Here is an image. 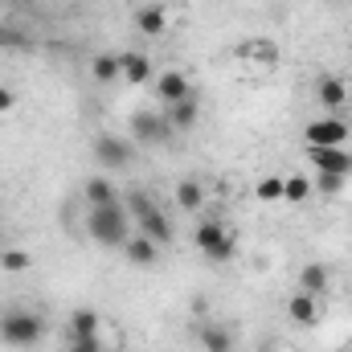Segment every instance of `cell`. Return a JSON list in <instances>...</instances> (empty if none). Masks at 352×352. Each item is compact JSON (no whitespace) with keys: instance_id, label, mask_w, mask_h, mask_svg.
Wrapping results in <instances>:
<instances>
[{"instance_id":"1","label":"cell","mask_w":352,"mask_h":352,"mask_svg":"<svg viewBox=\"0 0 352 352\" xmlns=\"http://www.w3.org/2000/svg\"><path fill=\"white\" fill-rule=\"evenodd\" d=\"M87 234L98 246H111V250H123L127 238H131V213L123 201L115 205H90L87 209Z\"/></svg>"},{"instance_id":"2","label":"cell","mask_w":352,"mask_h":352,"mask_svg":"<svg viewBox=\"0 0 352 352\" xmlns=\"http://www.w3.org/2000/svg\"><path fill=\"white\" fill-rule=\"evenodd\" d=\"M123 205H127V213H131V221H135V234L152 238L156 246L173 242V221L164 217V209H160V205H156L148 192H131Z\"/></svg>"},{"instance_id":"3","label":"cell","mask_w":352,"mask_h":352,"mask_svg":"<svg viewBox=\"0 0 352 352\" xmlns=\"http://www.w3.org/2000/svg\"><path fill=\"white\" fill-rule=\"evenodd\" d=\"M192 246L201 250V258H209V263H230L234 254H238V234L226 226V221H217V217H205L201 226H197V234H192Z\"/></svg>"},{"instance_id":"4","label":"cell","mask_w":352,"mask_h":352,"mask_svg":"<svg viewBox=\"0 0 352 352\" xmlns=\"http://www.w3.org/2000/svg\"><path fill=\"white\" fill-rule=\"evenodd\" d=\"M0 340L8 349H33L41 340V316L25 311V307H8L0 316Z\"/></svg>"},{"instance_id":"5","label":"cell","mask_w":352,"mask_h":352,"mask_svg":"<svg viewBox=\"0 0 352 352\" xmlns=\"http://www.w3.org/2000/svg\"><path fill=\"white\" fill-rule=\"evenodd\" d=\"M352 127L340 115H320L303 123V148H349Z\"/></svg>"},{"instance_id":"6","label":"cell","mask_w":352,"mask_h":352,"mask_svg":"<svg viewBox=\"0 0 352 352\" xmlns=\"http://www.w3.org/2000/svg\"><path fill=\"white\" fill-rule=\"evenodd\" d=\"M94 160H98V168L102 173H127L131 164H135V144L131 140H123V135H98L94 140Z\"/></svg>"},{"instance_id":"7","label":"cell","mask_w":352,"mask_h":352,"mask_svg":"<svg viewBox=\"0 0 352 352\" xmlns=\"http://www.w3.org/2000/svg\"><path fill=\"white\" fill-rule=\"evenodd\" d=\"M168 135H173V127H168L164 111H135V115H131V144L156 148V144H164Z\"/></svg>"},{"instance_id":"8","label":"cell","mask_w":352,"mask_h":352,"mask_svg":"<svg viewBox=\"0 0 352 352\" xmlns=\"http://www.w3.org/2000/svg\"><path fill=\"white\" fill-rule=\"evenodd\" d=\"M307 164L324 176H352L349 148H307Z\"/></svg>"},{"instance_id":"9","label":"cell","mask_w":352,"mask_h":352,"mask_svg":"<svg viewBox=\"0 0 352 352\" xmlns=\"http://www.w3.org/2000/svg\"><path fill=\"white\" fill-rule=\"evenodd\" d=\"M168 25H173V12L164 8V0H148V4H140V12H135V29H140L144 37H164Z\"/></svg>"},{"instance_id":"10","label":"cell","mask_w":352,"mask_h":352,"mask_svg":"<svg viewBox=\"0 0 352 352\" xmlns=\"http://www.w3.org/2000/svg\"><path fill=\"white\" fill-rule=\"evenodd\" d=\"M287 316H291V324H299V328H316V324H320V316H324V307H320V295L295 291V295L287 299Z\"/></svg>"},{"instance_id":"11","label":"cell","mask_w":352,"mask_h":352,"mask_svg":"<svg viewBox=\"0 0 352 352\" xmlns=\"http://www.w3.org/2000/svg\"><path fill=\"white\" fill-rule=\"evenodd\" d=\"M316 102L324 111H344L349 107V82L336 78V74H320L316 78Z\"/></svg>"},{"instance_id":"12","label":"cell","mask_w":352,"mask_h":352,"mask_svg":"<svg viewBox=\"0 0 352 352\" xmlns=\"http://www.w3.org/2000/svg\"><path fill=\"white\" fill-rule=\"evenodd\" d=\"M156 98L164 102V107H173V102H180V98H188L192 94V87H188V74L184 70H164V74H156Z\"/></svg>"},{"instance_id":"13","label":"cell","mask_w":352,"mask_h":352,"mask_svg":"<svg viewBox=\"0 0 352 352\" xmlns=\"http://www.w3.org/2000/svg\"><path fill=\"white\" fill-rule=\"evenodd\" d=\"M119 66H123V82H131V87L156 82V66H152V58H148V54H140V50L123 54V58H119Z\"/></svg>"},{"instance_id":"14","label":"cell","mask_w":352,"mask_h":352,"mask_svg":"<svg viewBox=\"0 0 352 352\" xmlns=\"http://www.w3.org/2000/svg\"><path fill=\"white\" fill-rule=\"evenodd\" d=\"M173 201H176V209H184V213H201V209H205V184H201L197 176L176 180Z\"/></svg>"},{"instance_id":"15","label":"cell","mask_w":352,"mask_h":352,"mask_svg":"<svg viewBox=\"0 0 352 352\" xmlns=\"http://www.w3.org/2000/svg\"><path fill=\"white\" fill-rule=\"evenodd\" d=\"M164 119H168L173 131H188V127H197V119H201V102H197V94H188V98H180V102H173V107H164Z\"/></svg>"},{"instance_id":"16","label":"cell","mask_w":352,"mask_h":352,"mask_svg":"<svg viewBox=\"0 0 352 352\" xmlns=\"http://www.w3.org/2000/svg\"><path fill=\"white\" fill-rule=\"evenodd\" d=\"M123 254H127L131 266H156L160 263V246H156L152 238H144V234H131L127 246H123Z\"/></svg>"},{"instance_id":"17","label":"cell","mask_w":352,"mask_h":352,"mask_svg":"<svg viewBox=\"0 0 352 352\" xmlns=\"http://www.w3.org/2000/svg\"><path fill=\"white\" fill-rule=\"evenodd\" d=\"M311 176L307 173H283V205H303L311 201Z\"/></svg>"},{"instance_id":"18","label":"cell","mask_w":352,"mask_h":352,"mask_svg":"<svg viewBox=\"0 0 352 352\" xmlns=\"http://www.w3.org/2000/svg\"><path fill=\"white\" fill-rule=\"evenodd\" d=\"M201 352H234L238 344H234V332L226 328V324H205L201 328Z\"/></svg>"},{"instance_id":"19","label":"cell","mask_w":352,"mask_h":352,"mask_svg":"<svg viewBox=\"0 0 352 352\" xmlns=\"http://www.w3.org/2000/svg\"><path fill=\"white\" fill-rule=\"evenodd\" d=\"M90 78H94L98 87H111V82H119V78H123V66H119V58H115V54H94V58H90Z\"/></svg>"},{"instance_id":"20","label":"cell","mask_w":352,"mask_h":352,"mask_svg":"<svg viewBox=\"0 0 352 352\" xmlns=\"http://www.w3.org/2000/svg\"><path fill=\"white\" fill-rule=\"evenodd\" d=\"M82 197H87V205H115L119 188H115L111 176H90L87 184H82Z\"/></svg>"},{"instance_id":"21","label":"cell","mask_w":352,"mask_h":352,"mask_svg":"<svg viewBox=\"0 0 352 352\" xmlns=\"http://www.w3.org/2000/svg\"><path fill=\"white\" fill-rule=\"evenodd\" d=\"M238 58L242 62H258L263 70H274L278 66V50L270 41H246V45H238Z\"/></svg>"},{"instance_id":"22","label":"cell","mask_w":352,"mask_h":352,"mask_svg":"<svg viewBox=\"0 0 352 352\" xmlns=\"http://www.w3.org/2000/svg\"><path fill=\"white\" fill-rule=\"evenodd\" d=\"M328 283H332V274H328L324 263H307L299 270V291H307V295H324Z\"/></svg>"},{"instance_id":"23","label":"cell","mask_w":352,"mask_h":352,"mask_svg":"<svg viewBox=\"0 0 352 352\" xmlns=\"http://www.w3.org/2000/svg\"><path fill=\"white\" fill-rule=\"evenodd\" d=\"M70 336H98V311L94 307H78L70 316Z\"/></svg>"},{"instance_id":"24","label":"cell","mask_w":352,"mask_h":352,"mask_svg":"<svg viewBox=\"0 0 352 352\" xmlns=\"http://www.w3.org/2000/svg\"><path fill=\"white\" fill-rule=\"evenodd\" d=\"M254 197H258L263 205H283V176H263V180L254 184Z\"/></svg>"},{"instance_id":"25","label":"cell","mask_w":352,"mask_h":352,"mask_svg":"<svg viewBox=\"0 0 352 352\" xmlns=\"http://www.w3.org/2000/svg\"><path fill=\"white\" fill-rule=\"evenodd\" d=\"M0 50H16V54H25V50H29V33L16 29V25H0Z\"/></svg>"},{"instance_id":"26","label":"cell","mask_w":352,"mask_h":352,"mask_svg":"<svg viewBox=\"0 0 352 352\" xmlns=\"http://www.w3.org/2000/svg\"><path fill=\"white\" fill-rule=\"evenodd\" d=\"M344 184H349V176H324V173L311 176V188H316V192H324V197H336V192H344Z\"/></svg>"},{"instance_id":"27","label":"cell","mask_w":352,"mask_h":352,"mask_svg":"<svg viewBox=\"0 0 352 352\" xmlns=\"http://www.w3.org/2000/svg\"><path fill=\"white\" fill-rule=\"evenodd\" d=\"M0 266H4V270H12V274H21V270H29V266H33V258H29L25 250L8 246V250H0Z\"/></svg>"},{"instance_id":"28","label":"cell","mask_w":352,"mask_h":352,"mask_svg":"<svg viewBox=\"0 0 352 352\" xmlns=\"http://www.w3.org/2000/svg\"><path fill=\"white\" fill-rule=\"evenodd\" d=\"M70 352H107L98 336H70Z\"/></svg>"},{"instance_id":"29","label":"cell","mask_w":352,"mask_h":352,"mask_svg":"<svg viewBox=\"0 0 352 352\" xmlns=\"http://www.w3.org/2000/svg\"><path fill=\"white\" fill-rule=\"evenodd\" d=\"M12 107H16V94H12L8 87H0V115H8Z\"/></svg>"},{"instance_id":"30","label":"cell","mask_w":352,"mask_h":352,"mask_svg":"<svg viewBox=\"0 0 352 352\" xmlns=\"http://www.w3.org/2000/svg\"><path fill=\"white\" fill-rule=\"evenodd\" d=\"M340 352H352V344H349V349H340Z\"/></svg>"},{"instance_id":"31","label":"cell","mask_w":352,"mask_h":352,"mask_svg":"<svg viewBox=\"0 0 352 352\" xmlns=\"http://www.w3.org/2000/svg\"><path fill=\"white\" fill-rule=\"evenodd\" d=\"M58 352H70V349H58Z\"/></svg>"}]
</instances>
